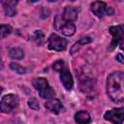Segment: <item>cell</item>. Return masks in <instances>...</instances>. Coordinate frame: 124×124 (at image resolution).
I'll return each mask as SVG.
<instances>
[{"label":"cell","mask_w":124,"mask_h":124,"mask_svg":"<svg viewBox=\"0 0 124 124\" xmlns=\"http://www.w3.org/2000/svg\"><path fill=\"white\" fill-rule=\"evenodd\" d=\"M47 46L51 50L62 51L67 46V41L57 34H51L47 39Z\"/></svg>","instance_id":"obj_5"},{"label":"cell","mask_w":124,"mask_h":124,"mask_svg":"<svg viewBox=\"0 0 124 124\" xmlns=\"http://www.w3.org/2000/svg\"><path fill=\"white\" fill-rule=\"evenodd\" d=\"M115 59H116L118 62H120L121 64H123V63H124V62H123V54H122V53H118V54H116Z\"/></svg>","instance_id":"obj_21"},{"label":"cell","mask_w":124,"mask_h":124,"mask_svg":"<svg viewBox=\"0 0 124 124\" xmlns=\"http://www.w3.org/2000/svg\"><path fill=\"white\" fill-rule=\"evenodd\" d=\"M124 74L113 72L107 78V94L114 103H122L124 100Z\"/></svg>","instance_id":"obj_1"},{"label":"cell","mask_w":124,"mask_h":124,"mask_svg":"<svg viewBox=\"0 0 124 124\" xmlns=\"http://www.w3.org/2000/svg\"><path fill=\"white\" fill-rule=\"evenodd\" d=\"M78 10L75 7H66L63 12V20L65 22H73L78 18Z\"/></svg>","instance_id":"obj_9"},{"label":"cell","mask_w":124,"mask_h":124,"mask_svg":"<svg viewBox=\"0 0 124 124\" xmlns=\"http://www.w3.org/2000/svg\"><path fill=\"white\" fill-rule=\"evenodd\" d=\"M59 73H60V80H61L63 86L65 87L66 90L70 91L74 85V79H73L72 74L66 67H64Z\"/></svg>","instance_id":"obj_8"},{"label":"cell","mask_w":124,"mask_h":124,"mask_svg":"<svg viewBox=\"0 0 124 124\" xmlns=\"http://www.w3.org/2000/svg\"><path fill=\"white\" fill-rule=\"evenodd\" d=\"M10 68H11V70L16 72V73L19 74V75H23V74L26 73V68L22 67L21 65H19V64H17V63H16V62L11 63V64H10Z\"/></svg>","instance_id":"obj_18"},{"label":"cell","mask_w":124,"mask_h":124,"mask_svg":"<svg viewBox=\"0 0 124 124\" xmlns=\"http://www.w3.org/2000/svg\"><path fill=\"white\" fill-rule=\"evenodd\" d=\"M19 0H2V4L5 10V14L9 16H14L16 14V5Z\"/></svg>","instance_id":"obj_11"},{"label":"cell","mask_w":124,"mask_h":124,"mask_svg":"<svg viewBox=\"0 0 124 124\" xmlns=\"http://www.w3.org/2000/svg\"><path fill=\"white\" fill-rule=\"evenodd\" d=\"M104 118L108 121H110L115 124H121L124 120V109L123 108H112L104 114Z\"/></svg>","instance_id":"obj_6"},{"label":"cell","mask_w":124,"mask_h":124,"mask_svg":"<svg viewBox=\"0 0 124 124\" xmlns=\"http://www.w3.org/2000/svg\"><path fill=\"white\" fill-rule=\"evenodd\" d=\"M60 30L65 36H73L76 33V26L72 22H65L63 25H61Z\"/></svg>","instance_id":"obj_13"},{"label":"cell","mask_w":124,"mask_h":124,"mask_svg":"<svg viewBox=\"0 0 124 124\" xmlns=\"http://www.w3.org/2000/svg\"><path fill=\"white\" fill-rule=\"evenodd\" d=\"M18 99L15 94H7L2 97L0 102V111L3 113L11 112L17 106Z\"/></svg>","instance_id":"obj_4"},{"label":"cell","mask_w":124,"mask_h":124,"mask_svg":"<svg viewBox=\"0 0 124 124\" xmlns=\"http://www.w3.org/2000/svg\"><path fill=\"white\" fill-rule=\"evenodd\" d=\"M91 11L98 17H101L104 15L110 16V15L113 14V10L111 8H108L107 5H106V3L105 2H102V1L93 2L91 4Z\"/></svg>","instance_id":"obj_7"},{"label":"cell","mask_w":124,"mask_h":124,"mask_svg":"<svg viewBox=\"0 0 124 124\" xmlns=\"http://www.w3.org/2000/svg\"><path fill=\"white\" fill-rule=\"evenodd\" d=\"M32 38H33V41H34L37 45H39V46L43 45L44 42H45V35H44V33H43L41 30L35 31L34 34H33V36H32Z\"/></svg>","instance_id":"obj_16"},{"label":"cell","mask_w":124,"mask_h":124,"mask_svg":"<svg viewBox=\"0 0 124 124\" xmlns=\"http://www.w3.org/2000/svg\"><path fill=\"white\" fill-rule=\"evenodd\" d=\"M39 0H28V2L29 3H36V2H38Z\"/></svg>","instance_id":"obj_22"},{"label":"cell","mask_w":124,"mask_h":124,"mask_svg":"<svg viewBox=\"0 0 124 124\" xmlns=\"http://www.w3.org/2000/svg\"><path fill=\"white\" fill-rule=\"evenodd\" d=\"M92 42V39L90 38V37H88V36H85V37H82V38H80L72 47H71V50H70V52H71V54H74V53H76L78 49H79V47H80V46H83V45H86V44H89V43H91Z\"/></svg>","instance_id":"obj_14"},{"label":"cell","mask_w":124,"mask_h":124,"mask_svg":"<svg viewBox=\"0 0 124 124\" xmlns=\"http://www.w3.org/2000/svg\"><path fill=\"white\" fill-rule=\"evenodd\" d=\"M34 88L39 92L40 96L44 99H50L55 96V91L51 86H49L48 81L45 78H35L32 81Z\"/></svg>","instance_id":"obj_2"},{"label":"cell","mask_w":124,"mask_h":124,"mask_svg":"<svg viewBox=\"0 0 124 124\" xmlns=\"http://www.w3.org/2000/svg\"><path fill=\"white\" fill-rule=\"evenodd\" d=\"M70 1H76V0H70Z\"/></svg>","instance_id":"obj_24"},{"label":"cell","mask_w":124,"mask_h":124,"mask_svg":"<svg viewBox=\"0 0 124 124\" xmlns=\"http://www.w3.org/2000/svg\"><path fill=\"white\" fill-rule=\"evenodd\" d=\"M12 33V27L8 24H0V39L8 37Z\"/></svg>","instance_id":"obj_17"},{"label":"cell","mask_w":124,"mask_h":124,"mask_svg":"<svg viewBox=\"0 0 124 124\" xmlns=\"http://www.w3.org/2000/svg\"><path fill=\"white\" fill-rule=\"evenodd\" d=\"M75 120L78 123L86 124V123H89L91 121V117H90L88 112H86L84 110H80L75 114Z\"/></svg>","instance_id":"obj_12"},{"label":"cell","mask_w":124,"mask_h":124,"mask_svg":"<svg viewBox=\"0 0 124 124\" xmlns=\"http://www.w3.org/2000/svg\"><path fill=\"white\" fill-rule=\"evenodd\" d=\"M64 67H65V63H64L63 60H57L52 65V68H53V70L55 72H60Z\"/></svg>","instance_id":"obj_20"},{"label":"cell","mask_w":124,"mask_h":124,"mask_svg":"<svg viewBox=\"0 0 124 124\" xmlns=\"http://www.w3.org/2000/svg\"><path fill=\"white\" fill-rule=\"evenodd\" d=\"M27 104H28V107H29L30 108L34 109V110H38V109L40 108L39 103H38V101H37L36 98H30Z\"/></svg>","instance_id":"obj_19"},{"label":"cell","mask_w":124,"mask_h":124,"mask_svg":"<svg viewBox=\"0 0 124 124\" xmlns=\"http://www.w3.org/2000/svg\"><path fill=\"white\" fill-rule=\"evenodd\" d=\"M109 33L112 36L111 43L109 45V50L111 51L116 46H120V48H123V33H124V28L122 24L116 25V26H110L108 29Z\"/></svg>","instance_id":"obj_3"},{"label":"cell","mask_w":124,"mask_h":124,"mask_svg":"<svg viewBox=\"0 0 124 124\" xmlns=\"http://www.w3.org/2000/svg\"><path fill=\"white\" fill-rule=\"evenodd\" d=\"M9 56L14 60H20L24 56V52L20 47L15 46L9 50Z\"/></svg>","instance_id":"obj_15"},{"label":"cell","mask_w":124,"mask_h":124,"mask_svg":"<svg viewBox=\"0 0 124 124\" xmlns=\"http://www.w3.org/2000/svg\"><path fill=\"white\" fill-rule=\"evenodd\" d=\"M2 90H3V88L0 86V94H1V92H2Z\"/></svg>","instance_id":"obj_23"},{"label":"cell","mask_w":124,"mask_h":124,"mask_svg":"<svg viewBox=\"0 0 124 124\" xmlns=\"http://www.w3.org/2000/svg\"><path fill=\"white\" fill-rule=\"evenodd\" d=\"M46 108H47L49 111L53 112V113H59L60 110L62 109V104L58 99H54V98H50L47 99V101L45 104Z\"/></svg>","instance_id":"obj_10"}]
</instances>
